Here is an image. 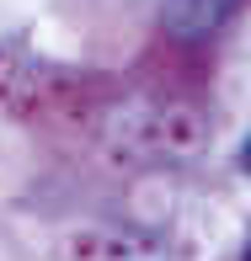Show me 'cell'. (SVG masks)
Returning a JSON list of instances; mask_svg holds the SVG:
<instances>
[{
    "label": "cell",
    "mask_w": 251,
    "mask_h": 261,
    "mask_svg": "<svg viewBox=\"0 0 251 261\" xmlns=\"http://www.w3.org/2000/svg\"><path fill=\"white\" fill-rule=\"evenodd\" d=\"M241 171L251 176V134H246V144H241Z\"/></svg>",
    "instance_id": "obj_1"
}]
</instances>
